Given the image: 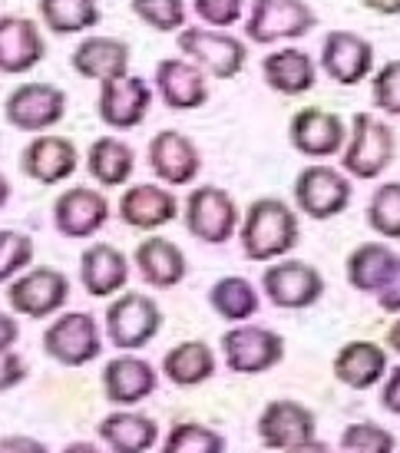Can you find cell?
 Here are the masks:
<instances>
[{
    "mask_svg": "<svg viewBox=\"0 0 400 453\" xmlns=\"http://www.w3.org/2000/svg\"><path fill=\"white\" fill-rule=\"evenodd\" d=\"M163 453H226V437L205 424H175L165 434Z\"/></svg>",
    "mask_w": 400,
    "mask_h": 453,
    "instance_id": "37",
    "label": "cell"
},
{
    "mask_svg": "<svg viewBox=\"0 0 400 453\" xmlns=\"http://www.w3.org/2000/svg\"><path fill=\"white\" fill-rule=\"evenodd\" d=\"M146 163H150L152 176L159 179V182L173 186V189H182V186H192L196 176H199L202 152L186 133H179V129H159L150 139Z\"/></svg>",
    "mask_w": 400,
    "mask_h": 453,
    "instance_id": "16",
    "label": "cell"
},
{
    "mask_svg": "<svg viewBox=\"0 0 400 453\" xmlns=\"http://www.w3.org/2000/svg\"><path fill=\"white\" fill-rule=\"evenodd\" d=\"M133 265H136L139 278L150 288H159V291L182 285L188 275L186 252L175 242L163 239V235H150V239L139 242L136 252H133Z\"/></svg>",
    "mask_w": 400,
    "mask_h": 453,
    "instance_id": "25",
    "label": "cell"
},
{
    "mask_svg": "<svg viewBox=\"0 0 400 453\" xmlns=\"http://www.w3.org/2000/svg\"><path fill=\"white\" fill-rule=\"evenodd\" d=\"M80 169V150L66 136H34L20 152V173L40 186H60Z\"/></svg>",
    "mask_w": 400,
    "mask_h": 453,
    "instance_id": "19",
    "label": "cell"
},
{
    "mask_svg": "<svg viewBox=\"0 0 400 453\" xmlns=\"http://www.w3.org/2000/svg\"><path fill=\"white\" fill-rule=\"evenodd\" d=\"M388 348H394V351L400 354V318L390 325V331H388Z\"/></svg>",
    "mask_w": 400,
    "mask_h": 453,
    "instance_id": "50",
    "label": "cell"
},
{
    "mask_svg": "<svg viewBox=\"0 0 400 453\" xmlns=\"http://www.w3.org/2000/svg\"><path fill=\"white\" fill-rule=\"evenodd\" d=\"M397 156V136L394 129L374 113H354L348 127V142L341 150V173L350 179H371L384 176Z\"/></svg>",
    "mask_w": 400,
    "mask_h": 453,
    "instance_id": "2",
    "label": "cell"
},
{
    "mask_svg": "<svg viewBox=\"0 0 400 453\" xmlns=\"http://www.w3.org/2000/svg\"><path fill=\"white\" fill-rule=\"evenodd\" d=\"M60 453H103L100 447H93V443H87V441H76V443H70V447H63Z\"/></svg>",
    "mask_w": 400,
    "mask_h": 453,
    "instance_id": "49",
    "label": "cell"
},
{
    "mask_svg": "<svg viewBox=\"0 0 400 453\" xmlns=\"http://www.w3.org/2000/svg\"><path fill=\"white\" fill-rule=\"evenodd\" d=\"M361 4L377 17H400V0H361Z\"/></svg>",
    "mask_w": 400,
    "mask_h": 453,
    "instance_id": "47",
    "label": "cell"
},
{
    "mask_svg": "<svg viewBox=\"0 0 400 453\" xmlns=\"http://www.w3.org/2000/svg\"><path fill=\"white\" fill-rule=\"evenodd\" d=\"M338 453H397L394 434L377 424H350L341 434V450Z\"/></svg>",
    "mask_w": 400,
    "mask_h": 453,
    "instance_id": "39",
    "label": "cell"
},
{
    "mask_svg": "<svg viewBox=\"0 0 400 453\" xmlns=\"http://www.w3.org/2000/svg\"><path fill=\"white\" fill-rule=\"evenodd\" d=\"M70 302V278L60 268L40 265V268H27L24 275H17L7 285V304L13 315L20 318H43L60 315V308Z\"/></svg>",
    "mask_w": 400,
    "mask_h": 453,
    "instance_id": "8",
    "label": "cell"
},
{
    "mask_svg": "<svg viewBox=\"0 0 400 453\" xmlns=\"http://www.w3.org/2000/svg\"><path fill=\"white\" fill-rule=\"evenodd\" d=\"M129 11L156 34H179L188 20L186 0H129Z\"/></svg>",
    "mask_w": 400,
    "mask_h": 453,
    "instance_id": "35",
    "label": "cell"
},
{
    "mask_svg": "<svg viewBox=\"0 0 400 453\" xmlns=\"http://www.w3.org/2000/svg\"><path fill=\"white\" fill-rule=\"evenodd\" d=\"M335 378L350 390H371L377 380L388 378V354L374 341H348L335 361H331Z\"/></svg>",
    "mask_w": 400,
    "mask_h": 453,
    "instance_id": "28",
    "label": "cell"
},
{
    "mask_svg": "<svg viewBox=\"0 0 400 453\" xmlns=\"http://www.w3.org/2000/svg\"><path fill=\"white\" fill-rule=\"evenodd\" d=\"M377 304H381V311H388V315H400V258L394 265V272L390 278L384 281V288L374 295Z\"/></svg>",
    "mask_w": 400,
    "mask_h": 453,
    "instance_id": "43",
    "label": "cell"
},
{
    "mask_svg": "<svg viewBox=\"0 0 400 453\" xmlns=\"http://www.w3.org/2000/svg\"><path fill=\"white\" fill-rule=\"evenodd\" d=\"M27 378V361L17 351H0V390H11L24 384Z\"/></svg>",
    "mask_w": 400,
    "mask_h": 453,
    "instance_id": "42",
    "label": "cell"
},
{
    "mask_svg": "<svg viewBox=\"0 0 400 453\" xmlns=\"http://www.w3.org/2000/svg\"><path fill=\"white\" fill-rule=\"evenodd\" d=\"M96 434L113 453H150L159 443V424L150 414H139L129 407L103 417Z\"/></svg>",
    "mask_w": 400,
    "mask_h": 453,
    "instance_id": "29",
    "label": "cell"
},
{
    "mask_svg": "<svg viewBox=\"0 0 400 453\" xmlns=\"http://www.w3.org/2000/svg\"><path fill=\"white\" fill-rule=\"evenodd\" d=\"M262 291L275 308L301 311V308H312V304L321 302L325 275L308 262L281 258V262H275L272 268L262 272Z\"/></svg>",
    "mask_w": 400,
    "mask_h": 453,
    "instance_id": "13",
    "label": "cell"
},
{
    "mask_svg": "<svg viewBox=\"0 0 400 453\" xmlns=\"http://www.w3.org/2000/svg\"><path fill=\"white\" fill-rule=\"evenodd\" d=\"M377 53L374 43L354 30H327L321 40V57H318V70L338 83V87H358L367 76L374 73Z\"/></svg>",
    "mask_w": 400,
    "mask_h": 453,
    "instance_id": "11",
    "label": "cell"
},
{
    "mask_svg": "<svg viewBox=\"0 0 400 453\" xmlns=\"http://www.w3.org/2000/svg\"><path fill=\"white\" fill-rule=\"evenodd\" d=\"M0 453H47V447L27 434H11L0 441Z\"/></svg>",
    "mask_w": 400,
    "mask_h": 453,
    "instance_id": "44",
    "label": "cell"
},
{
    "mask_svg": "<svg viewBox=\"0 0 400 453\" xmlns=\"http://www.w3.org/2000/svg\"><path fill=\"white\" fill-rule=\"evenodd\" d=\"M222 357L235 374H265L285 357V338L265 325H232L222 334Z\"/></svg>",
    "mask_w": 400,
    "mask_h": 453,
    "instance_id": "9",
    "label": "cell"
},
{
    "mask_svg": "<svg viewBox=\"0 0 400 453\" xmlns=\"http://www.w3.org/2000/svg\"><path fill=\"white\" fill-rule=\"evenodd\" d=\"M156 388H159L156 367L136 354H119L103 367V394L116 407H136L139 401L152 397Z\"/></svg>",
    "mask_w": 400,
    "mask_h": 453,
    "instance_id": "24",
    "label": "cell"
},
{
    "mask_svg": "<svg viewBox=\"0 0 400 453\" xmlns=\"http://www.w3.org/2000/svg\"><path fill=\"white\" fill-rule=\"evenodd\" d=\"M288 142L308 159H331L348 142V123L325 106H304L288 119Z\"/></svg>",
    "mask_w": 400,
    "mask_h": 453,
    "instance_id": "14",
    "label": "cell"
},
{
    "mask_svg": "<svg viewBox=\"0 0 400 453\" xmlns=\"http://www.w3.org/2000/svg\"><path fill=\"white\" fill-rule=\"evenodd\" d=\"M397 258L400 255L390 249L388 242H364L344 262L348 285L354 291H361V295H377V291L384 288V281L390 278V272H394Z\"/></svg>",
    "mask_w": 400,
    "mask_h": 453,
    "instance_id": "31",
    "label": "cell"
},
{
    "mask_svg": "<svg viewBox=\"0 0 400 453\" xmlns=\"http://www.w3.org/2000/svg\"><path fill=\"white\" fill-rule=\"evenodd\" d=\"M152 87L165 103V110L173 113H188V110H202L209 103V76L202 73L196 64H188L186 57H165L156 64Z\"/></svg>",
    "mask_w": 400,
    "mask_h": 453,
    "instance_id": "18",
    "label": "cell"
},
{
    "mask_svg": "<svg viewBox=\"0 0 400 453\" xmlns=\"http://www.w3.org/2000/svg\"><path fill=\"white\" fill-rule=\"evenodd\" d=\"M318 27V13L308 0H249L245 37L258 47L308 37Z\"/></svg>",
    "mask_w": 400,
    "mask_h": 453,
    "instance_id": "4",
    "label": "cell"
},
{
    "mask_svg": "<svg viewBox=\"0 0 400 453\" xmlns=\"http://www.w3.org/2000/svg\"><path fill=\"white\" fill-rule=\"evenodd\" d=\"M163 327V308L150 295L123 291L106 308V338L123 354H133L146 348Z\"/></svg>",
    "mask_w": 400,
    "mask_h": 453,
    "instance_id": "6",
    "label": "cell"
},
{
    "mask_svg": "<svg viewBox=\"0 0 400 453\" xmlns=\"http://www.w3.org/2000/svg\"><path fill=\"white\" fill-rule=\"evenodd\" d=\"M17 338H20V325H17V318L7 315V311L0 308V351H13Z\"/></svg>",
    "mask_w": 400,
    "mask_h": 453,
    "instance_id": "46",
    "label": "cell"
},
{
    "mask_svg": "<svg viewBox=\"0 0 400 453\" xmlns=\"http://www.w3.org/2000/svg\"><path fill=\"white\" fill-rule=\"evenodd\" d=\"M371 103L381 113L400 116V60H388L371 80Z\"/></svg>",
    "mask_w": 400,
    "mask_h": 453,
    "instance_id": "40",
    "label": "cell"
},
{
    "mask_svg": "<svg viewBox=\"0 0 400 453\" xmlns=\"http://www.w3.org/2000/svg\"><path fill=\"white\" fill-rule=\"evenodd\" d=\"M265 87L275 89L278 96H304L318 83V60L308 50L281 47L262 60Z\"/></svg>",
    "mask_w": 400,
    "mask_h": 453,
    "instance_id": "26",
    "label": "cell"
},
{
    "mask_svg": "<svg viewBox=\"0 0 400 453\" xmlns=\"http://www.w3.org/2000/svg\"><path fill=\"white\" fill-rule=\"evenodd\" d=\"M7 202H11V182H7V176L0 173V209H4Z\"/></svg>",
    "mask_w": 400,
    "mask_h": 453,
    "instance_id": "51",
    "label": "cell"
},
{
    "mask_svg": "<svg viewBox=\"0 0 400 453\" xmlns=\"http://www.w3.org/2000/svg\"><path fill=\"white\" fill-rule=\"evenodd\" d=\"M215 351L205 341H179L163 357V374L179 388H199L215 374Z\"/></svg>",
    "mask_w": 400,
    "mask_h": 453,
    "instance_id": "32",
    "label": "cell"
},
{
    "mask_svg": "<svg viewBox=\"0 0 400 453\" xmlns=\"http://www.w3.org/2000/svg\"><path fill=\"white\" fill-rule=\"evenodd\" d=\"M381 403L388 407L390 414H400V367H394L388 378H384V388H381Z\"/></svg>",
    "mask_w": 400,
    "mask_h": 453,
    "instance_id": "45",
    "label": "cell"
},
{
    "mask_svg": "<svg viewBox=\"0 0 400 453\" xmlns=\"http://www.w3.org/2000/svg\"><path fill=\"white\" fill-rule=\"evenodd\" d=\"M40 24L57 37L87 34L103 20L100 0H37Z\"/></svg>",
    "mask_w": 400,
    "mask_h": 453,
    "instance_id": "33",
    "label": "cell"
},
{
    "mask_svg": "<svg viewBox=\"0 0 400 453\" xmlns=\"http://www.w3.org/2000/svg\"><path fill=\"white\" fill-rule=\"evenodd\" d=\"M116 215H119L129 228L156 232V228H163L179 219V199H175V192L165 189V186L136 182V186L123 189V196L116 202Z\"/></svg>",
    "mask_w": 400,
    "mask_h": 453,
    "instance_id": "21",
    "label": "cell"
},
{
    "mask_svg": "<svg viewBox=\"0 0 400 453\" xmlns=\"http://www.w3.org/2000/svg\"><path fill=\"white\" fill-rule=\"evenodd\" d=\"M179 53L188 64H196L205 76L215 80H235L245 64H249V47L245 40L228 34V30H212V27H182L175 34Z\"/></svg>",
    "mask_w": 400,
    "mask_h": 453,
    "instance_id": "3",
    "label": "cell"
},
{
    "mask_svg": "<svg viewBox=\"0 0 400 453\" xmlns=\"http://www.w3.org/2000/svg\"><path fill=\"white\" fill-rule=\"evenodd\" d=\"M209 304H212V311L219 318H226L232 325H245L249 318L258 315L262 298H258V291H255L249 278L226 275L209 288Z\"/></svg>",
    "mask_w": 400,
    "mask_h": 453,
    "instance_id": "34",
    "label": "cell"
},
{
    "mask_svg": "<svg viewBox=\"0 0 400 453\" xmlns=\"http://www.w3.org/2000/svg\"><path fill=\"white\" fill-rule=\"evenodd\" d=\"M245 4L249 0H192V11L202 20V27L228 30L245 17Z\"/></svg>",
    "mask_w": 400,
    "mask_h": 453,
    "instance_id": "41",
    "label": "cell"
},
{
    "mask_svg": "<svg viewBox=\"0 0 400 453\" xmlns=\"http://www.w3.org/2000/svg\"><path fill=\"white\" fill-rule=\"evenodd\" d=\"M110 199L100 189L73 186L53 199V226L63 239H93L110 222Z\"/></svg>",
    "mask_w": 400,
    "mask_h": 453,
    "instance_id": "17",
    "label": "cell"
},
{
    "mask_svg": "<svg viewBox=\"0 0 400 453\" xmlns=\"http://www.w3.org/2000/svg\"><path fill=\"white\" fill-rule=\"evenodd\" d=\"M182 222L186 232L202 245H226L232 235H238V202L219 186H199L182 202Z\"/></svg>",
    "mask_w": 400,
    "mask_h": 453,
    "instance_id": "5",
    "label": "cell"
},
{
    "mask_svg": "<svg viewBox=\"0 0 400 453\" xmlns=\"http://www.w3.org/2000/svg\"><path fill=\"white\" fill-rule=\"evenodd\" d=\"M152 106V87L136 73H126L119 80L100 83V96H96V116L103 127L116 129V133H129L146 123Z\"/></svg>",
    "mask_w": 400,
    "mask_h": 453,
    "instance_id": "15",
    "label": "cell"
},
{
    "mask_svg": "<svg viewBox=\"0 0 400 453\" xmlns=\"http://www.w3.org/2000/svg\"><path fill=\"white\" fill-rule=\"evenodd\" d=\"M301 242L298 212L278 196L255 199L238 222V245L249 262H278Z\"/></svg>",
    "mask_w": 400,
    "mask_h": 453,
    "instance_id": "1",
    "label": "cell"
},
{
    "mask_svg": "<svg viewBox=\"0 0 400 453\" xmlns=\"http://www.w3.org/2000/svg\"><path fill=\"white\" fill-rule=\"evenodd\" d=\"M133 64V50L129 43L119 37H103V34H89L73 47L70 53V66L76 76L93 80V83H110L129 73Z\"/></svg>",
    "mask_w": 400,
    "mask_h": 453,
    "instance_id": "23",
    "label": "cell"
},
{
    "mask_svg": "<svg viewBox=\"0 0 400 453\" xmlns=\"http://www.w3.org/2000/svg\"><path fill=\"white\" fill-rule=\"evenodd\" d=\"M34 262V239L17 228H0V285H11Z\"/></svg>",
    "mask_w": 400,
    "mask_h": 453,
    "instance_id": "38",
    "label": "cell"
},
{
    "mask_svg": "<svg viewBox=\"0 0 400 453\" xmlns=\"http://www.w3.org/2000/svg\"><path fill=\"white\" fill-rule=\"evenodd\" d=\"M43 351L63 367H83L96 361L103 351V334L96 318L87 311L57 315L43 331Z\"/></svg>",
    "mask_w": 400,
    "mask_h": 453,
    "instance_id": "10",
    "label": "cell"
},
{
    "mask_svg": "<svg viewBox=\"0 0 400 453\" xmlns=\"http://www.w3.org/2000/svg\"><path fill=\"white\" fill-rule=\"evenodd\" d=\"M43 57H47V40L40 34V27L30 17L4 13L0 17V73H30L34 66L43 64Z\"/></svg>",
    "mask_w": 400,
    "mask_h": 453,
    "instance_id": "22",
    "label": "cell"
},
{
    "mask_svg": "<svg viewBox=\"0 0 400 453\" xmlns=\"http://www.w3.org/2000/svg\"><path fill=\"white\" fill-rule=\"evenodd\" d=\"M80 281L93 298H113L129 281V258L110 242H93L80 255Z\"/></svg>",
    "mask_w": 400,
    "mask_h": 453,
    "instance_id": "27",
    "label": "cell"
},
{
    "mask_svg": "<svg viewBox=\"0 0 400 453\" xmlns=\"http://www.w3.org/2000/svg\"><path fill=\"white\" fill-rule=\"evenodd\" d=\"M367 226L374 228L381 239H400V182H384L371 192L367 202Z\"/></svg>",
    "mask_w": 400,
    "mask_h": 453,
    "instance_id": "36",
    "label": "cell"
},
{
    "mask_svg": "<svg viewBox=\"0 0 400 453\" xmlns=\"http://www.w3.org/2000/svg\"><path fill=\"white\" fill-rule=\"evenodd\" d=\"M87 173L103 189H119L136 173V150L116 136H100L87 150Z\"/></svg>",
    "mask_w": 400,
    "mask_h": 453,
    "instance_id": "30",
    "label": "cell"
},
{
    "mask_svg": "<svg viewBox=\"0 0 400 453\" xmlns=\"http://www.w3.org/2000/svg\"><path fill=\"white\" fill-rule=\"evenodd\" d=\"M291 196H295V205H298L301 215L327 222V219L341 215L350 205L354 186H350V176H344L335 165L312 163L295 176Z\"/></svg>",
    "mask_w": 400,
    "mask_h": 453,
    "instance_id": "7",
    "label": "cell"
},
{
    "mask_svg": "<svg viewBox=\"0 0 400 453\" xmlns=\"http://www.w3.org/2000/svg\"><path fill=\"white\" fill-rule=\"evenodd\" d=\"M66 116V93L53 83H20L4 100V119L20 133H47Z\"/></svg>",
    "mask_w": 400,
    "mask_h": 453,
    "instance_id": "12",
    "label": "cell"
},
{
    "mask_svg": "<svg viewBox=\"0 0 400 453\" xmlns=\"http://www.w3.org/2000/svg\"><path fill=\"white\" fill-rule=\"evenodd\" d=\"M285 453H335V450H331L325 441H318V437H314V441L298 443V447H291V450H285Z\"/></svg>",
    "mask_w": 400,
    "mask_h": 453,
    "instance_id": "48",
    "label": "cell"
},
{
    "mask_svg": "<svg viewBox=\"0 0 400 453\" xmlns=\"http://www.w3.org/2000/svg\"><path fill=\"white\" fill-rule=\"evenodd\" d=\"M314 434H318V417L304 403L288 401V397L265 403L262 417H258V437L268 450L285 453L298 443L314 441Z\"/></svg>",
    "mask_w": 400,
    "mask_h": 453,
    "instance_id": "20",
    "label": "cell"
}]
</instances>
